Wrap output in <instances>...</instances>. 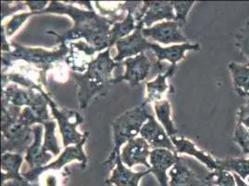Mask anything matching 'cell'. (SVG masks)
<instances>
[{"label":"cell","instance_id":"obj_1","mask_svg":"<svg viewBox=\"0 0 249 186\" xmlns=\"http://www.w3.org/2000/svg\"><path fill=\"white\" fill-rule=\"evenodd\" d=\"M41 14L67 15L73 21V26L62 33L48 31L47 34L55 37L59 45L68 44L74 40L85 39L97 52L109 49V33L115 22L111 18L89 9H81L66 2L52 1Z\"/></svg>","mask_w":249,"mask_h":186},{"label":"cell","instance_id":"obj_2","mask_svg":"<svg viewBox=\"0 0 249 186\" xmlns=\"http://www.w3.org/2000/svg\"><path fill=\"white\" fill-rule=\"evenodd\" d=\"M111 48L100 52L88 64L83 73L71 72L77 87V100L81 110L87 109L94 98L105 94V89L113 81V72L122 62H115L110 55Z\"/></svg>","mask_w":249,"mask_h":186},{"label":"cell","instance_id":"obj_3","mask_svg":"<svg viewBox=\"0 0 249 186\" xmlns=\"http://www.w3.org/2000/svg\"><path fill=\"white\" fill-rule=\"evenodd\" d=\"M11 47V52L2 53L3 70L9 68L15 62H23L48 73L55 65L65 62L69 53L68 44L59 45L55 50L26 47L16 42H12Z\"/></svg>","mask_w":249,"mask_h":186},{"label":"cell","instance_id":"obj_4","mask_svg":"<svg viewBox=\"0 0 249 186\" xmlns=\"http://www.w3.org/2000/svg\"><path fill=\"white\" fill-rule=\"evenodd\" d=\"M147 104L146 102L142 103L119 115L112 122L114 148L104 162V165L110 169H113L117 156L121 155V147L130 140L137 138L142 130V128L152 114H150L147 108Z\"/></svg>","mask_w":249,"mask_h":186},{"label":"cell","instance_id":"obj_5","mask_svg":"<svg viewBox=\"0 0 249 186\" xmlns=\"http://www.w3.org/2000/svg\"><path fill=\"white\" fill-rule=\"evenodd\" d=\"M125 67L124 74L115 77L112 83L125 81L132 88H136L146 79L157 76L160 74L166 72L170 64L167 65L156 59L154 52H143L135 57L127 58L122 62Z\"/></svg>","mask_w":249,"mask_h":186},{"label":"cell","instance_id":"obj_6","mask_svg":"<svg viewBox=\"0 0 249 186\" xmlns=\"http://www.w3.org/2000/svg\"><path fill=\"white\" fill-rule=\"evenodd\" d=\"M45 96L51 107L52 116L57 121L62 135L63 146L66 148L68 146L80 144L86 136V132L81 133L78 131V127L83 123V116L75 110L66 108L60 109L53 101L50 93H45Z\"/></svg>","mask_w":249,"mask_h":186},{"label":"cell","instance_id":"obj_7","mask_svg":"<svg viewBox=\"0 0 249 186\" xmlns=\"http://www.w3.org/2000/svg\"><path fill=\"white\" fill-rule=\"evenodd\" d=\"M89 138V132L86 131V136L84 138L83 141L78 144V145H72V146H68L66 147L62 154L59 155V157L52 161L51 163H49L48 165L44 166L41 167H36L34 169H30L27 172L22 173L21 175L23 176V178L30 182L32 184L37 183L39 177L46 171H50V170H54V171H58L61 170L63 167L70 164L73 161H78L81 163V169L85 170L88 162H89V157L87 154L85 153L84 150V145L86 144V142L88 141Z\"/></svg>","mask_w":249,"mask_h":186},{"label":"cell","instance_id":"obj_8","mask_svg":"<svg viewBox=\"0 0 249 186\" xmlns=\"http://www.w3.org/2000/svg\"><path fill=\"white\" fill-rule=\"evenodd\" d=\"M137 28H149L157 21H175L172 1H143L134 13Z\"/></svg>","mask_w":249,"mask_h":186},{"label":"cell","instance_id":"obj_9","mask_svg":"<svg viewBox=\"0 0 249 186\" xmlns=\"http://www.w3.org/2000/svg\"><path fill=\"white\" fill-rule=\"evenodd\" d=\"M33 142V129L17 122L7 130L2 131V154L17 153L22 155Z\"/></svg>","mask_w":249,"mask_h":186},{"label":"cell","instance_id":"obj_10","mask_svg":"<svg viewBox=\"0 0 249 186\" xmlns=\"http://www.w3.org/2000/svg\"><path fill=\"white\" fill-rule=\"evenodd\" d=\"M142 36L164 45L187 43L186 37L182 33V27L176 21H165L156 23L152 27L142 28Z\"/></svg>","mask_w":249,"mask_h":186},{"label":"cell","instance_id":"obj_11","mask_svg":"<svg viewBox=\"0 0 249 186\" xmlns=\"http://www.w3.org/2000/svg\"><path fill=\"white\" fill-rule=\"evenodd\" d=\"M153 42L148 41L142 36V29L136 28L135 31L129 36L116 42L115 47L117 53L114 56L115 62H123L125 59L135 57L143 52H149L151 50Z\"/></svg>","mask_w":249,"mask_h":186},{"label":"cell","instance_id":"obj_12","mask_svg":"<svg viewBox=\"0 0 249 186\" xmlns=\"http://www.w3.org/2000/svg\"><path fill=\"white\" fill-rule=\"evenodd\" d=\"M180 159L177 153L168 149H154L151 151L149 163L151 171L160 186H169L167 170Z\"/></svg>","mask_w":249,"mask_h":186},{"label":"cell","instance_id":"obj_13","mask_svg":"<svg viewBox=\"0 0 249 186\" xmlns=\"http://www.w3.org/2000/svg\"><path fill=\"white\" fill-rule=\"evenodd\" d=\"M151 147L142 137H137L130 140L123 146L121 151V160L127 167H133L136 165L145 166L151 168L149 157Z\"/></svg>","mask_w":249,"mask_h":186},{"label":"cell","instance_id":"obj_14","mask_svg":"<svg viewBox=\"0 0 249 186\" xmlns=\"http://www.w3.org/2000/svg\"><path fill=\"white\" fill-rule=\"evenodd\" d=\"M142 138H143L150 147L154 149H168L176 153L175 146L173 145L171 139L153 114H151L146 121L145 124L142 128L140 132Z\"/></svg>","mask_w":249,"mask_h":186},{"label":"cell","instance_id":"obj_15","mask_svg":"<svg viewBox=\"0 0 249 186\" xmlns=\"http://www.w3.org/2000/svg\"><path fill=\"white\" fill-rule=\"evenodd\" d=\"M169 186H209L207 176L203 177L182 158L169 169Z\"/></svg>","mask_w":249,"mask_h":186},{"label":"cell","instance_id":"obj_16","mask_svg":"<svg viewBox=\"0 0 249 186\" xmlns=\"http://www.w3.org/2000/svg\"><path fill=\"white\" fill-rule=\"evenodd\" d=\"M149 173H152L151 168L139 172L132 171L122 162L119 155L114 162L112 174L105 181V184L114 186H139L140 181Z\"/></svg>","mask_w":249,"mask_h":186},{"label":"cell","instance_id":"obj_17","mask_svg":"<svg viewBox=\"0 0 249 186\" xmlns=\"http://www.w3.org/2000/svg\"><path fill=\"white\" fill-rule=\"evenodd\" d=\"M200 45L198 43H183V44H177L172 45L167 48H163L156 43H152L151 52H154L156 56V59L159 62H169L172 65H176L177 63L183 59H185V54L187 52H198L200 51Z\"/></svg>","mask_w":249,"mask_h":186},{"label":"cell","instance_id":"obj_18","mask_svg":"<svg viewBox=\"0 0 249 186\" xmlns=\"http://www.w3.org/2000/svg\"><path fill=\"white\" fill-rule=\"evenodd\" d=\"M34 132V142L27 151L24 160L31 169L41 167L48 165L49 162L54 157L52 154H46L43 152V131L44 127L40 124L32 127Z\"/></svg>","mask_w":249,"mask_h":186},{"label":"cell","instance_id":"obj_19","mask_svg":"<svg viewBox=\"0 0 249 186\" xmlns=\"http://www.w3.org/2000/svg\"><path fill=\"white\" fill-rule=\"evenodd\" d=\"M44 92V91H43ZM43 92L23 89L16 84H8L2 87V100L17 107H30L41 98Z\"/></svg>","mask_w":249,"mask_h":186},{"label":"cell","instance_id":"obj_20","mask_svg":"<svg viewBox=\"0 0 249 186\" xmlns=\"http://www.w3.org/2000/svg\"><path fill=\"white\" fill-rule=\"evenodd\" d=\"M173 145L175 146L177 154H185L196 157L199 162L206 166L210 171L218 170L219 167L218 159L214 158L207 152L200 150L193 142L184 137H175L171 139Z\"/></svg>","mask_w":249,"mask_h":186},{"label":"cell","instance_id":"obj_21","mask_svg":"<svg viewBox=\"0 0 249 186\" xmlns=\"http://www.w3.org/2000/svg\"><path fill=\"white\" fill-rule=\"evenodd\" d=\"M176 65L170 64L166 72L158 74L154 80H150L146 83V97L144 102L147 104H156L164 100L163 97L169 89L167 79L174 75V74L176 73Z\"/></svg>","mask_w":249,"mask_h":186},{"label":"cell","instance_id":"obj_22","mask_svg":"<svg viewBox=\"0 0 249 186\" xmlns=\"http://www.w3.org/2000/svg\"><path fill=\"white\" fill-rule=\"evenodd\" d=\"M23 162V157L17 153H4L1 159V180L2 185L8 181H23L24 178L20 173V168Z\"/></svg>","mask_w":249,"mask_h":186},{"label":"cell","instance_id":"obj_23","mask_svg":"<svg viewBox=\"0 0 249 186\" xmlns=\"http://www.w3.org/2000/svg\"><path fill=\"white\" fill-rule=\"evenodd\" d=\"M154 107L158 122L163 126L169 138L173 139L177 137L178 131L171 118V104L169 101L164 99L161 102L154 104Z\"/></svg>","mask_w":249,"mask_h":186},{"label":"cell","instance_id":"obj_24","mask_svg":"<svg viewBox=\"0 0 249 186\" xmlns=\"http://www.w3.org/2000/svg\"><path fill=\"white\" fill-rule=\"evenodd\" d=\"M219 169L240 176L244 181L249 177V157H228L218 159Z\"/></svg>","mask_w":249,"mask_h":186},{"label":"cell","instance_id":"obj_25","mask_svg":"<svg viewBox=\"0 0 249 186\" xmlns=\"http://www.w3.org/2000/svg\"><path fill=\"white\" fill-rule=\"evenodd\" d=\"M229 70L236 93L249 92V67L235 62H230Z\"/></svg>","mask_w":249,"mask_h":186},{"label":"cell","instance_id":"obj_26","mask_svg":"<svg viewBox=\"0 0 249 186\" xmlns=\"http://www.w3.org/2000/svg\"><path fill=\"white\" fill-rule=\"evenodd\" d=\"M42 126L45 130V138L43 141V152L46 154H52L53 156L60 155L62 148L59 145L58 138L56 136L57 123L53 120L45 121Z\"/></svg>","mask_w":249,"mask_h":186},{"label":"cell","instance_id":"obj_27","mask_svg":"<svg viewBox=\"0 0 249 186\" xmlns=\"http://www.w3.org/2000/svg\"><path fill=\"white\" fill-rule=\"evenodd\" d=\"M21 110L13 104L2 100V117H1V131H5L13 125L16 124L21 115Z\"/></svg>","mask_w":249,"mask_h":186},{"label":"cell","instance_id":"obj_28","mask_svg":"<svg viewBox=\"0 0 249 186\" xmlns=\"http://www.w3.org/2000/svg\"><path fill=\"white\" fill-rule=\"evenodd\" d=\"M70 175V170L66 167L61 172V170L46 171L38 179L39 186H63Z\"/></svg>","mask_w":249,"mask_h":186},{"label":"cell","instance_id":"obj_29","mask_svg":"<svg viewBox=\"0 0 249 186\" xmlns=\"http://www.w3.org/2000/svg\"><path fill=\"white\" fill-rule=\"evenodd\" d=\"M235 46L249 67V21H247L235 34Z\"/></svg>","mask_w":249,"mask_h":186},{"label":"cell","instance_id":"obj_30","mask_svg":"<svg viewBox=\"0 0 249 186\" xmlns=\"http://www.w3.org/2000/svg\"><path fill=\"white\" fill-rule=\"evenodd\" d=\"M207 180L208 183L216 186H236V181L233 173L222 169L208 172Z\"/></svg>","mask_w":249,"mask_h":186},{"label":"cell","instance_id":"obj_31","mask_svg":"<svg viewBox=\"0 0 249 186\" xmlns=\"http://www.w3.org/2000/svg\"><path fill=\"white\" fill-rule=\"evenodd\" d=\"M34 15H36V14L31 11L15 14L11 20L8 21V23L6 25H3L7 37L10 38L12 36H14V34H16V32L20 30L21 26L29 20L30 17Z\"/></svg>","mask_w":249,"mask_h":186},{"label":"cell","instance_id":"obj_32","mask_svg":"<svg viewBox=\"0 0 249 186\" xmlns=\"http://www.w3.org/2000/svg\"><path fill=\"white\" fill-rule=\"evenodd\" d=\"M175 12V21L179 23L183 28L186 24L187 17L193 7L195 6V1H172Z\"/></svg>","mask_w":249,"mask_h":186},{"label":"cell","instance_id":"obj_33","mask_svg":"<svg viewBox=\"0 0 249 186\" xmlns=\"http://www.w3.org/2000/svg\"><path fill=\"white\" fill-rule=\"evenodd\" d=\"M1 21H4L7 17L12 15L16 11H23L27 7L25 5V2H1Z\"/></svg>","mask_w":249,"mask_h":186},{"label":"cell","instance_id":"obj_34","mask_svg":"<svg viewBox=\"0 0 249 186\" xmlns=\"http://www.w3.org/2000/svg\"><path fill=\"white\" fill-rule=\"evenodd\" d=\"M236 123L242 125L249 134V99H247L244 104L239 106Z\"/></svg>","mask_w":249,"mask_h":186},{"label":"cell","instance_id":"obj_35","mask_svg":"<svg viewBox=\"0 0 249 186\" xmlns=\"http://www.w3.org/2000/svg\"><path fill=\"white\" fill-rule=\"evenodd\" d=\"M26 7L29 11L34 12L36 15L41 14L42 11H45L49 6V2L47 1H25Z\"/></svg>","mask_w":249,"mask_h":186},{"label":"cell","instance_id":"obj_36","mask_svg":"<svg viewBox=\"0 0 249 186\" xmlns=\"http://www.w3.org/2000/svg\"><path fill=\"white\" fill-rule=\"evenodd\" d=\"M7 36H6V33H5V29H4V26L2 25L1 26V45H2V52L3 53H7V52H10L12 51V47H11V44H10V42H8L7 39Z\"/></svg>","mask_w":249,"mask_h":186},{"label":"cell","instance_id":"obj_37","mask_svg":"<svg viewBox=\"0 0 249 186\" xmlns=\"http://www.w3.org/2000/svg\"><path fill=\"white\" fill-rule=\"evenodd\" d=\"M3 186H39L38 184H32L30 182L26 181L25 179L23 181H8L5 184L2 185Z\"/></svg>","mask_w":249,"mask_h":186},{"label":"cell","instance_id":"obj_38","mask_svg":"<svg viewBox=\"0 0 249 186\" xmlns=\"http://www.w3.org/2000/svg\"><path fill=\"white\" fill-rule=\"evenodd\" d=\"M234 178H235V181H236V186H249L248 183H246L240 176L236 175V174H233Z\"/></svg>","mask_w":249,"mask_h":186},{"label":"cell","instance_id":"obj_39","mask_svg":"<svg viewBox=\"0 0 249 186\" xmlns=\"http://www.w3.org/2000/svg\"><path fill=\"white\" fill-rule=\"evenodd\" d=\"M239 95L240 96H242V97H245L246 99H249V93H244V92H241V93H238Z\"/></svg>","mask_w":249,"mask_h":186},{"label":"cell","instance_id":"obj_40","mask_svg":"<svg viewBox=\"0 0 249 186\" xmlns=\"http://www.w3.org/2000/svg\"><path fill=\"white\" fill-rule=\"evenodd\" d=\"M209 186H215V185H213V184H210V183H209Z\"/></svg>","mask_w":249,"mask_h":186},{"label":"cell","instance_id":"obj_41","mask_svg":"<svg viewBox=\"0 0 249 186\" xmlns=\"http://www.w3.org/2000/svg\"><path fill=\"white\" fill-rule=\"evenodd\" d=\"M247 180H248V184L249 185V177L248 178V179H247Z\"/></svg>","mask_w":249,"mask_h":186}]
</instances>
